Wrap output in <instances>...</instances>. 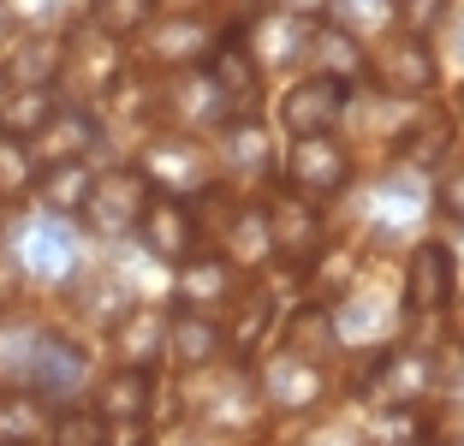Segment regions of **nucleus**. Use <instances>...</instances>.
Masks as SVG:
<instances>
[{"label":"nucleus","instance_id":"f257e3e1","mask_svg":"<svg viewBox=\"0 0 464 446\" xmlns=\"http://www.w3.org/2000/svg\"><path fill=\"white\" fill-rule=\"evenodd\" d=\"M137 173H143V185H161L167 197H179V203H191V197H203V190L215 185L208 149L197 143V137H185V131L150 137L143 155H137Z\"/></svg>","mask_w":464,"mask_h":446},{"label":"nucleus","instance_id":"f03ea898","mask_svg":"<svg viewBox=\"0 0 464 446\" xmlns=\"http://www.w3.org/2000/svg\"><path fill=\"white\" fill-rule=\"evenodd\" d=\"M120 78H125V48L113 36H102V30H72V36H60L54 83H66V90L96 102V95H108Z\"/></svg>","mask_w":464,"mask_h":446},{"label":"nucleus","instance_id":"7ed1b4c3","mask_svg":"<svg viewBox=\"0 0 464 446\" xmlns=\"http://www.w3.org/2000/svg\"><path fill=\"white\" fill-rule=\"evenodd\" d=\"M369 72H375V90H382V95H399V102L429 95V90H435V78H440L435 54H429V36H411V30L375 42Z\"/></svg>","mask_w":464,"mask_h":446},{"label":"nucleus","instance_id":"20e7f679","mask_svg":"<svg viewBox=\"0 0 464 446\" xmlns=\"http://www.w3.org/2000/svg\"><path fill=\"white\" fill-rule=\"evenodd\" d=\"M143 203H150L143 173H137V167H113V173H96V185H90V197H83L78 215H83V227L96 232V238H125V232H137Z\"/></svg>","mask_w":464,"mask_h":446},{"label":"nucleus","instance_id":"39448f33","mask_svg":"<svg viewBox=\"0 0 464 446\" xmlns=\"http://www.w3.org/2000/svg\"><path fill=\"white\" fill-rule=\"evenodd\" d=\"M352 185V155L334 143L328 131L322 137H292V155H286V190L322 203V197H340Z\"/></svg>","mask_w":464,"mask_h":446},{"label":"nucleus","instance_id":"423d86ee","mask_svg":"<svg viewBox=\"0 0 464 446\" xmlns=\"http://www.w3.org/2000/svg\"><path fill=\"white\" fill-rule=\"evenodd\" d=\"M357 393H369L382 411H405V405H417V399H429V393H435V357L417 352V345L387 352L382 364L357 381Z\"/></svg>","mask_w":464,"mask_h":446},{"label":"nucleus","instance_id":"0eeeda50","mask_svg":"<svg viewBox=\"0 0 464 446\" xmlns=\"http://www.w3.org/2000/svg\"><path fill=\"white\" fill-rule=\"evenodd\" d=\"M256 387H262V399H268V411H280V417H304V411H315L322 399H328L322 364H310V357H298V352L268 357Z\"/></svg>","mask_w":464,"mask_h":446},{"label":"nucleus","instance_id":"6e6552de","mask_svg":"<svg viewBox=\"0 0 464 446\" xmlns=\"http://www.w3.org/2000/svg\"><path fill=\"white\" fill-rule=\"evenodd\" d=\"M459 297V268H452L447 244H417L405 268V315H440Z\"/></svg>","mask_w":464,"mask_h":446},{"label":"nucleus","instance_id":"1a4fd4ad","mask_svg":"<svg viewBox=\"0 0 464 446\" xmlns=\"http://www.w3.org/2000/svg\"><path fill=\"white\" fill-rule=\"evenodd\" d=\"M340 113H345V83L322 78V72H315V78H298L286 95H280V131H292V137L334 131Z\"/></svg>","mask_w":464,"mask_h":446},{"label":"nucleus","instance_id":"9d476101","mask_svg":"<svg viewBox=\"0 0 464 446\" xmlns=\"http://www.w3.org/2000/svg\"><path fill=\"white\" fill-rule=\"evenodd\" d=\"M96 143H102L96 113L83 108V102H72V108H54L48 120L36 125V137H30V155H36L42 167H48V161H83Z\"/></svg>","mask_w":464,"mask_h":446},{"label":"nucleus","instance_id":"9b49d317","mask_svg":"<svg viewBox=\"0 0 464 446\" xmlns=\"http://www.w3.org/2000/svg\"><path fill=\"white\" fill-rule=\"evenodd\" d=\"M268 227H274V250L286 262H298V268H310L315 250H322V208L310 197H298V190H286V197L268 203Z\"/></svg>","mask_w":464,"mask_h":446},{"label":"nucleus","instance_id":"f8f14e48","mask_svg":"<svg viewBox=\"0 0 464 446\" xmlns=\"http://www.w3.org/2000/svg\"><path fill=\"white\" fill-rule=\"evenodd\" d=\"M155 113H179L173 131L191 137L197 125H227V102H220V90L203 78V72H179V78H167L161 90H155Z\"/></svg>","mask_w":464,"mask_h":446},{"label":"nucleus","instance_id":"ddd939ff","mask_svg":"<svg viewBox=\"0 0 464 446\" xmlns=\"http://www.w3.org/2000/svg\"><path fill=\"white\" fill-rule=\"evenodd\" d=\"M137 238L143 250L161 262H185L197 244V220H191V203H179V197H150L143 215H137Z\"/></svg>","mask_w":464,"mask_h":446},{"label":"nucleus","instance_id":"4468645a","mask_svg":"<svg viewBox=\"0 0 464 446\" xmlns=\"http://www.w3.org/2000/svg\"><path fill=\"white\" fill-rule=\"evenodd\" d=\"M208 83L220 90V102H227V113H250L256 108V90H262V66L250 60V48L238 36H227V42H215L208 48V72H203Z\"/></svg>","mask_w":464,"mask_h":446},{"label":"nucleus","instance_id":"2eb2a0df","mask_svg":"<svg viewBox=\"0 0 464 446\" xmlns=\"http://www.w3.org/2000/svg\"><path fill=\"white\" fill-rule=\"evenodd\" d=\"M220 161H227V173H238V179H262V173H274V131L256 120V113H238V120H227L220 125Z\"/></svg>","mask_w":464,"mask_h":446},{"label":"nucleus","instance_id":"dca6fc26","mask_svg":"<svg viewBox=\"0 0 464 446\" xmlns=\"http://www.w3.org/2000/svg\"><path fill=\"white\" fill-rule=\"evenodd\" d=\"M113 352H120V369H155L167 352V315L161 310H120L113 315Z\"/></svg>","mask_w":464,"mask_h":446},{"label":"nucleus","instance_id":"f3484780","mask_svg":"<svg viewBox=\"0 0 464 446\" xmlns=\"http://www.w3.org/2000/svg\"><path fill=\"white\" fill-rule=\"evenodd\" d=\"M304 54L315 60V72H322V78L345 83V90H352V83L369 72L363 42H357L352 30H340V24H322V30H310V36H304Z\"/></svg>","mask_w":464,"mask_h":446},{"label":"nucleus","instance_id":"a211bd4d","mask_svg":"<svg viewBox=\"0 0 464 446\" xmlns=\"http://www.w3.org/2000/svg\"><path fill=\"white\" fill-rule=\"evenodd\" d=\"M173 292H179V310H203L208 315L215 304L232 297V262L227 257H185Z\"/></svg>","mask_w":464,"mask_h":446},{"label":"nucleus","instance_id":"6ab92c4d","mask_svg":"<svg viewBox=\"0 0 464 446\" xmlns=\"http://www.w3.org/2000/svg\"><path fill=\"white\" fill-rule=\"evenodd\" d=\"M167 364L173 369H208L220 357V327L208 322L203 310H179L173 322H167Z\"/></svg>","mask_w":464,"mask_h":446},{"label":"nucleus","instance_id":"aec40b11","mask_svg":"<svg viewBox=\"0 0 464 446\" xmlns=\"http://www.w3.org/2000/svg\"><path fill=\"white\" fill-rule=\"evenodd\" d=\"M83 352L72 345V339H54V334H42L36 357H30V381H36V393H48V399H66V393L83 387Z\"/></svg>","mask_w":464,"mask_h":446},{"label":"nucleus","instance_id":"412c9836","mask_svg":"<svg viewBox=\"0 0 464 446\" xmlns=\"http://www.w3.org/2000/svg\"><path fill=\"white\" fill-rule=\"evenodd\" d=\"M208 48H215V36L197 13H167L161 30L150 36V60H161V66H197V60H208Z\"/></svg>","mask_w":464,"mask_h":446},{"label":"nucleus","instance_id":"4be33fe9","mask_svg":"<svg viewBox=\"0 0 464 446\" xmlns=\"http://www.w3.org/2000/svg\"><path fill=\"white\" fill-rule=\"evenodd\" d=\"M72 257H78V244H72V232L54 227V220H42V227H30L24 238H18V262H24L30 280H66Z\"/></svg>","mask_w":464,"mask_h":446},{"label":"nucleus","instance_id":"5701e85b","mask_svg":"<svg viewBox=\"0 0 464 446\" xmlns=\"http://www.w3.org/2000/svg\"><path fill=\"white\" fill-rule=\"evenodd\" d=\"M54 113V83H6L0 90V137H36V125Z\"/></svg>","mask_w":464,"mask_h":446},{"label":"nucleus","instance_id":"b1692460","mask_svg":"<svg viewBox=\"0 0 464 446\" xmlns=\"http://www.w3.org/2000/svg\"><path fill=\"white\" fill-rule=\"evenodd\" d=\"M143 411H150V369H113L96 387L102 422H143Z\"/></svg>","mask_w":464,"mask_h":446},{"label":"nucleus","instance_id":"393cba45","mask_svg":"<svg viewBox=\"0 0 464 446\" xmlns=\"http://www.w3.org/2000/svg\"><path fill=\"white\" fill-rule=\"evenodd\" d=\"M274 315H280L274 292H268V286H250V292L232 304V322H227V334H220V345H232V352H256L262 339H268Z\"/></svg>","mask_w":464,"mask_h":446},{"label":"nucleus","instance_id":"a878e982","mask_svg":"<svg viewBox=\"0 0 464 446\" xmlns=\"http://www.w3.org/2000/svg\"><path fill=\"white\" fill-rule=\"evenodd\" d=\"M220 257L232 268H262L274 257V227H268V208H238V220L227 227V250Z\"/></svg>","mask_w":464,"mask_h":446},{"label":"nucleus","instance_id":"bb28decb","mask_svg":"<svg viewBox=\"0 0 464 446\" xmlns=\"http://www.w3.org/2000/svg\"><path fill=\"white\" fill-rule=\"evenodd\" d=\"M90 185H96V173H90L83 161H48L36 173V197L54 208V215H78L83 197H90Z\"/></svg>","mask_w":464,"mask_h":446},{"label":"nucleus","instance_id":"cd10ccee","mask_svg":"<svg viewBox=\"0 0 464 446\" xmlns=\"http://www.w3.org/2000/svg\"><path fill=\"white\" fill-rule=\"evenodd\" d=\"M447 149H452V113L447 108H423L417 120L405 125V137H399V155H405V161H417V167L440 161Z\"/></svg>","mask_w":464,"mask_h":446},{"label":"nucleus","instance_id":"c85d7f7f","mask_svg":"<svg viewBox=\"0 0 464 446\" xmlns=\"http://www.w3.org/2000/svg\"><path fill=\"white\" fill-rule=\"evenodd\" d=\"M6 83H54L60 72V36H24L18 42V54L6 60Z\"/></svg>","mask_w":464,"mask_h":446},{"label":"nucleus","instance_id":"c756f323","mask_svg":"<svg viewBox=\"0 0 464 446\" xmlns=\"http://www.w3.org/2000/svg\"><path fill=\"white\" fill-rule=\"evenodd\" d=\"M334 339H340V327H334V315L328 310H298L286 322V352H298V357H310V364H322V357L334 352Z\"/></svg>","mask_w":464,"mask_h":446},{"label":"nucleus","instance_id":"7c9ffc66","mask_svg":"<svg viewBox=\"0 0 464 446\" xmlns=\"http://www.w3.org/2000/svg\"><path fill=\"white\" fill-rule=\"evenodd\" d=\"M150 18H155V0H90V30H102L113 42L137 36Z\"/></svg>","mask_w":464,"mask_h":446},{"label":"nucleus","instance_id":"2f4dec72","mask_svg":"<svg viewBox=\"0 0 464 446\" xmlns=\"http://www.w3.org/2000/svg\"><path fill=\"white\" fill-rule=\"evenodd\" d=\"M42 434V393H0V446H30Z\"/></svg>","mask_w":464,"mask_h":446},{"label":"nucleus","instance_id":"473e14b6","mask_svg":"<svg viewBox=\"0 0 464 446\" xmlns=\"http://www.w3.org/2000/svg\"><path fill=\"white\" fill-rule=\"evenodd\" d=\"M30 185H36V155H30V143L24 137H0V197L13 203Z\"/></svg>","mask_w":464,"mask_h":446},{"label":"nucleus","instance_id":"72a5a7b5","mask_svg":"<svg viewBox=\"0 0 464 446\" xmlns=\"http://www.w3.org/2000/svg\"><path fill=\"white\" fill-rule=\"evenodd\" d=\"M250 30H262V42L250 48V60H256V66H268V60H274V66H286V60L304 54V42L292 36V18H286V13L274 18V24H268V18H256Z\"/></svg>","mask_w":464,"mask_h":446},{"label":"nucleus","instance_id":"f704fd0d","mask_svg":"<svg viewBox=\"0 0 464 446\" xmlns=\"http://www.w3.org/2000/svg\"><path fill=\"white\" fill-rule=\"evenodd\" d=\"M417 441H423V417H417V405L369 417V446H417Z\"/></svg>","mask_w":464,"mask_h":446},{"label":"nucleus","instance_id":"c9c22d12","mask_svg":"<svg viewBox=\"0 0 464 446\" xmlns=\"http://www.w3.org/2000/svg\"><path fill=\"white\" fill-rule=\"evenodd\" d=\"M334 6H340V30H352L357 42L393 24V0H334Z\"/></svg>","mask_w":464,"mask_h":446},{"label":"nucleus","instance_id":"e433bc0d","mask_svg":"<svg viewBox=\"0 0 464 446\" xmlns=\"http://www.w3.org/2000/svg\"><path fill=\"white\" fill-rule=\"evenodd\" d=\"M54 446H108V422H102L96 411H60Z\"/></svg>","mask_w":464,"mask_h":446},{"label":"nucleus","instance_id":"4c0bfd02","mask_svg":"<svg viewBox=\"0 0 464 446\" xmlns=\"http://www.w3.org/2000/svg\"><path fill=\"white\" fill-rule=\"evenodd\" d=\"M36 345H42L36 327H0V369H6V375H30Z\"/></svg>","mask_w":464,"mask_h":446},{"label":"nucleus","instance_id":"58836bf2","mask_svg":"<svg viewBox=\"0 0 464 446\" xmlns=\"http://www.w3.org/2000/svg\"><path fill=\"white\" fill-rule=\"evenodd\" d=\"M447 13H452V0H393V18L411 30V36H429Z\"/></svg>","mask_w":464,"mask_h":446},{"label":"nucleus","instance_id":"ea45409f","mask_svg":"<svg viewBox=\"0 0 464 446\" xmlns=\"http://www.w3.org/2000/svg\"><path fill=\"white\" fill-rule=\"evenodd\" d=\"M435 208H440L447 220H459V227H464V161L447 167V179L435 185Z\"/></svg>","mask_w":464,"mask_h":446},{"label":"nucleus","instance_id":"a19ab883","mask_svg":"<svg viewBox=\"0 0 464 446\" xmlns=\"http://www.w3.org/2000/svg\"><path fill=\"white\" fill-rule=\"evenodd\" d=\"M262 6L268 0H215V18H220V30H250L262 18Z\"/></svg>","mask_w":464,"mask_h":446},{"label":"nucleus","instance_id":"79ce46f5","mask_svg":"<svg viewBox=\"0 0 464 446\" xmlns=\"http://www.w3.org/2000/svg\"><path fill=\"white\" fill-rule=\"evenodd\" d=\"M345 286H352V257H345V250H334L328 262H322V268H315V292H345Z\"/></svg>","mask_w":464,"mask_h":446},{"label":"nucleus","instance_id":"37998d69","mask_svg":"<svg viewBox=\"0 0 464 446\" xmlns=\"http://www.w3.org/2000/svg\"><path fill=\"white\" fill-rule=\"evenodd\" d=\"M274 6H280L286 18H322V13L334 6V0H274Z\"/></svg>","mask_w":464,"mask_h":446},{"label":"nucleus","instance_id":"c03bdc74","mask_svg":"<svg viewBox=\"0 0 464 446\" xmlns=\"http://www.w3.org/2000/svg\"><path fill=\"white\" fill-rule=\"evenodd\" d=\"M60 0H6V13L13 18H30V13H54Z\"/></svg>","mask_w":464,"mask_h":446},{"label":"nucleus","instance_id":"a18cd8bd","mask_svg":"<svg viewBox=\"0 0 464 446\" xmlns=\"http://www.w3.org/2000/svg\"><path fill=\"white\" fill-rule=\"evenodd\" d=\"M155 6H161V13H203L208 0H155Z\"/></svg>","mask_w":464,"mask_h":446},{"label":"nucleus","instance_id":"49530a36","mask_svg":"<svg viewBox=\"0 0 464 446\" xmlns=\"http://www.w3.org/2000/svg\"><path fill=\"white\" fill-rule=\"evenodd\" d=\"M310 446H352V441H345V434L340 429H328V434H315V441Z\"/></svg>","mask_w":464,"mask_h":446},{"label":"nucleus","instance_id":"de8ad7c7","mask_svg":"<svg viewBox=\"0 0 464 446\" xmlns=\"http://www.w3.org/2000/svg\"><path fill=\"white\" fill-rule=\"evenodd\" d=\"M13 30H18V18H13V13H6V0H0V42L13 36Z\"/></svg>","mask_w":464,"mask_h":446},{"label":"nucleus","instance_id":"09e8293b","mask_svg":"<svg viewBox=\"0 0 464 446\" xmlns=\"http://www.w3.org/2000/svg\"><path fill=\"white\" fill-rule=\"evenodd\" d=\"M452 334L464 339V297H459V304H452Z\"/></svg>","mask_w":464,"mask_h":446},{"label":"nucleus","instance_id":"8fccbe9b","mask_svg":"<svg viewBox=\"0 0 464 446\" xmlns=\"http://www.w3.org/2000/svg\"><path fill=\"white\" fill-rule=\"evenodd\" d=\"M0 90H6V72H0Z\"/></svg>","mask_w":464,"mask_h":446},{"label":"nucleus","instance_id":"3c124183","mask_svg":"<svg viewBox=\"0 0 464 446\" xmlns=\"http://www.w3.org/2000/svg\"><path fill=\"white\" fill-rule=\"evenodd\" d=\"M417 446H429V441H417Z\"/></svg>","mask_w":464,"mask_h":446}]
</instances>
